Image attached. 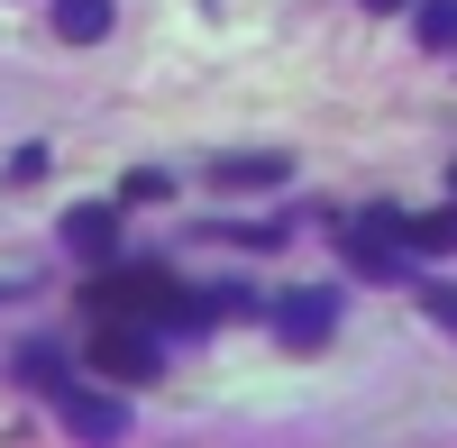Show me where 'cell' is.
Listing matches in <instances>:
<instances>
[{
  "label": "cell",
  "instance_id": "cell-9",
  "mask_svg": "<svg viewBox=\"0 0 457 448\" xmlns=\"http://www.w3.org/2000/svg\"><path fill=\"white\" fill-rule=\"evenodd\" d=\"M19 385H46V394H55V385H64V357H55V348H19Z\"/></svg>",
  "mask_w": 457,
  "mask_h": 448
},
{
  "label": "cell",
  "instance_id": "cell-8",
  "mask_svg": "<svg viewBox=\"0 0 457 448\" xmlns=\"http://www.w3.org/2000/svg\"><path fill=\"white\" fill-rule=\"evenodd\" d=\"M421 46H457V0H421Z\"/></svg>",
  "mask_w": 457,
  "mask_h": 448
},
{
  "label": "cell",
  "instance_id": "cell-1",
  "mask_svg": "<svg viewBox=\"0 0 457 448\" xmlns=\"http://www.w3.org/2000/svg\"><path fill=\"white\" fill-rule=\"evenodd\" d=\"M83 357H92V376H101V385H156V376H165V348L146 339L137 320H110Z\"/></svg>",
  "mask_w": 457,
  "mask_h": 448
},
{
  "label": "cell",
  "instance_id": "cell-4",
  "mask_svg": "<svg viewBox=\"0 0 457 448\" xmlns=\"http://www.w3.org/2000/svg\"><path fill=\"white\" fill-rule=\"evenodd\" d=\"M275 329H284L293 348H320L329 329H338V293H320V284H302V293H284V303H275Z\"/></svg>",
  "mask_w": 457,
  "mask_h": 448
},
{
  "label": "cell",
  "instance_id": "cell-3",
  "mask_svg": "<svg viewBox=\"0 0 457 448\" xmlns=\"http://www.w3.org/2000/svg\"><path fill=\"white\" fill-rule=\"evenodd\" d=\"M55 238L83 256V266H110V256H120V211H110V202H73L55 220Z\"/></svg>",
  "mask_w": 457,
  "mask_h": 448
},
{
  "label": "cell",
  "instance_id": "cell-7",
  "mask_svg": "<svg viewBox=\"0 0 457 448\" xmlns=\"http://www.w3.org/2000/svg\"><path fill=\"white\" fill-rule=\"evenodd\" d=\"M211 174H220V183H284L293 165H284V156H220Z\"/></svg>",
  "mask_w": 457,
  "mask_h": 448
},
{
  "label": "cell",
  "instance_id": "cell-11",
  "mask_svg": "<svg viewBox=\"0 0 457 448\" xmlns=\"http://www.w3.org/2000/svg\"><path fill=\"white\" fill-rule=\"evenodd\" d=\"M366 10H375V19H385V10H411V0H366Z\"/></svg>",
  "mask_w": 457,
  "mask_h": 448
},
{
  "label": "cell",
  "instance_id": "cell-2",
  "mask_svg": "<svg viewBox=\"0 0 457 448\" xmlns=\"http://www.w3.org/2000/svg\"><path fill=\"white\" fill-rule=\"evenodd\" d=\"M366 229H385L394 247H411V256H457V211H366Z\"/></svg>",
  "mask_w": 457,
  "mask_h": 448
},
{
  "label": "cell",
  "instance_id": "cell-5",
  "mask_svg": "<svg viewBox=\"0 0 457 448\" xmlns=\"http://www.w3.org/2000/svg\"><path fill=\"white\" fill-rule=\"evenodd\" d=\"M55 412H64L73 439H120V430H129V412H120L110 394H64V385H55Z\"/></svg>",
  "mask_w": 457,
  "mask_h": 448
},
{
  "label": "cell",
  "instance_id": "cell-6",
  "mask_svg": "<svg viewBox=\"0 0 457 448\" xmlns=\"http://www.w3.org/2000/svg\"><path fill=\"white\" fill-rule=\"evenodd\" d=\"M55 37L64 46H101L110 37V0H55Z\"/></svg>",
  "mask_w": 457,
  "mask_h": 448
},
{
  "label": "cell",
  "instance_id": "cell-10",
  "mask_svg": "<svg viewBox=\"0 0 457 448\" xmlns=\"http://www.w3.org/2000/svg\"><path fill=\"white\" fill-rule=\"evenodd\" d=\"M421 311H430L439 329H457V284H430V293H421Z\"/></svg>",
  "mask_w": 457,
  "mask_h": 448
}]
</instances>
